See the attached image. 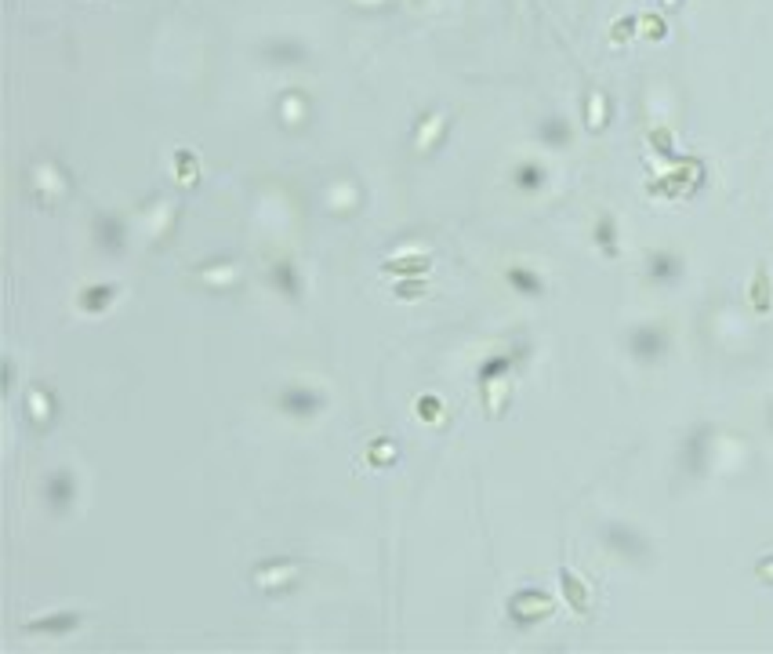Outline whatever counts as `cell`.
<instances>
[{
	"label": "cell",
	"mask_w": 773,
	"mask_h": 654,
	"mask_svg": "<svg viewBox=\"0 0 773 654\" xmlns=\"http://www.w3.org/2000/svg\"><path fill=\"white\" fill-rule=\"evenodd\" d=\"M280 404L287 414H316V411H324V396L309 386H291V389H284Z\"/></svg>",
	"instance_id": "cell-1"
},
{
	"label": "cell",
	"mask_w": 773,
	"mask_h": 654,
	"mask_svg": "<svg viewBox=\"0 0 773 654\" xmlns=\"http://www.w3.org/2000/svg\"><path fill=\"white\" fill-rule=\"evenodd\" d=\"M48 498L55 502H70L73 498V480H70V473H58V476H51L48 480Z\"/></svg>",
	"instance_id": "cell-2"
},
{
	"label": "cell",
	"mask_w": 773,
	"mask_h": 654,
	"mask_svg": "<svg viewBox=\"0 0 773 654\" xmlns=\"http://www.w3.org/2000/svg\"><path fill=\"white\" fill-rule=\"evenodd\" d=\"M440 407H443V404H440L436 396H421V400H418V414H421L425 421L432 418V414H440Z\"/></svg>",
	"instance_id": "cell-3"
}]
</instances>
